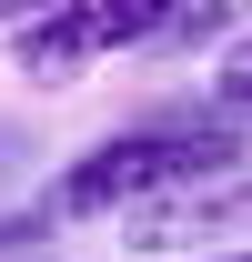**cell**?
I'll list each match as a JSON object with an SVG mask.
<instances>
[{
    "mask_svg": "<svg viewBox=\"0 0 252 262\" xmlns=\"http://www.w3.org/2000/svg\"><path fill=\"white\" fill-rule=\"evenodd\" d=\"M242 141H222V131H121V141H91L81 162L61 171V212L71 222H101V212H152V202H182L202 182H222Z\"/></svg>",
    "mask_w": 252,
    "mask_h": 262,
    "instance_id": "1",
    "label": "cell"
},
{
    "mask_svg": "<svg viewBox=\"0 0 252 262\" xmlns=\"http://www.w3.org/2000/svg\"><path fill=\"white\" fill-rule=\"evenodd\" d=\"M172 0H61L20 31V71L31 81H81L91 61H121L131 40H161Z\"/></svg>",
    "mask_w": 252,
    "mask_h": 262,
    "instance_id": "2",
    "label": "cell"
},
{
    "mask_svg": "<svg viewBox=\"0 0 252 262\" xmlns=\"http://www.w3.org/2000/svg\"><path fill=\"white\" fill-rule=\"evenodd\" d=\"M232 20H252V0H172V20H161V40H222Z\"/></svg>",
    "mask_w": 252,
    "mask_h": 262,
    "instance_id": "3",
    "label": "cell"
},
{
    "mask_svg": "<svg viewBox=\"0 0 252 262\" xmlns=\"http://www.w3.org/2000/svg\"><path fill=\"white\" fill-rule=\"evenodd\" d=\"M212 91L232 111H252V40H232V61H212Z\"/></svg>",
    "mask_w": 252,
    "mask_h": 262,
    "instance_id": "4",
    "label": "cell"
},
{
    "mask_svg": "<svg viewBox=\"0 0 252 262\" xmlns=\"http://www.w3.org/2000/svg\"><path fill=\"white\" fill-rule=\"evenodd\" d=\"M40 10H61V0H0V31H31Z\"/></svg>",
    "mask_w": 252,
    "mask_h": 262,
    "instance_id": "5",
    "label": "cell"
},
{
    "mask_svg": "<svg viewBox=\"0 0 252 262\" xmlns=\"http://www.w3.org/2000/svg\"><path fill=\"white\" fill-rule=\"evenodd\" d=\"M232 262H252V252H232Z\"/></svg>",
    "mask_w": 252,
    "mask_h": 262,
    "instance_id": "6",
    "label": "cell"
}]
</instances>
